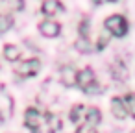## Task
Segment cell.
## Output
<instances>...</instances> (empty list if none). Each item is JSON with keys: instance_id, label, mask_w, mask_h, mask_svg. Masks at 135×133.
Wrapping results in <instances>:
<instances>
[{"instance_id": "obj_17", "label": "cell", "mask_w": 135, "mask_h": 133, "mask_svg": "<svg viewBox=\"0 0 135 133\" xmlns=\"http://www.w3.org/2000/svg\"><path fill=\"white\" fill-rule=\"evenodd\" d=\"M107 39H109V33H107V32H104V33H102V37H100V41H98V48H104V46H105V43H107Z\"/></svg>"}, {"instance_id": "obj_11", "label": "cell", "mask_w": 135, "mask_h": 133, "mask_svg": "<svg viewBox=\"0 0 135 133\" xmlns=\"http://www.w3.org/2000/svg\"><path fill=\"white\" fill-rule=\"evenodd\" d=\"M41 9H43L45 15H54L56 11H61L63 9V4L57 2V0H46V2H43Z\"/></svg>"}, {"instance_id": "obj_8", "label": "cell", "mask_w": 135, "mask_h": 133, "mask_svg": "<svg viewBox=\"0 0 135 133\" xmlns=\"http://www.w3.org/2000/svg\"><path fill=\"white\" fill-rule=\"evenodd\" d=\"M76 70H74V67L72 65H67L63 70H61V80H63V83L67 85V87H72V85H76Z\"/></svg>"}, {"instance_id": "obj_15", "label": "cell", "mask_w": 135, "mask_h": 133, "mask_svg": "<svg viewBox=\"0 0 135 133\" xmlns=\"http://www.w3.org/2000/svg\"><path fill=\"white\" fill-rule=\"evenodd\" d=\"M13 26V17L11 15H6V17H0V32H8L9 28Z\"/></svg>"}, {"instance_id": "obj_7", "label": "cell", "mask_w": 135, "mask_h": 133, "mask_svg": "<svg viewBox=\"0 0 135 133\" xmlns=\"http://www.w3.org/2000/svg\"><path fill=\"white\" fill-rule=\"evenodd\" d=\"M59 127H61L59 118H57L56 115H52V113H45V124H43V129H45L46 133H54V131H57Z\"/></svg>"}, {"instance_id": "obj_18", "label": "cell", "mask_w": 135, "mask_h": 133, "mask_svg": "<svg viewBox=\"0 0 135 133\" xmlns=\"http://www.w3.org/2000/svg\"><path fill=\"white\" fill-rule=\"evenodd\" d=\"M4 124V116H2V113H0V126Z\"/></svg>"}, {"instance_id": "obj_2", "label": "cell", "mask_w": 135, "mask_h": 133, "mask_svg": "<svg viewBox=\"0 0 135 133\" xmlns=\"http://www.w3.org/2000/svg\"><path fill=\"white\" fill-rule=\"evenodd\" d=\"M105 26V32L115 35V37H124L128 33V21L122 17V15H111L105 19L104 22Z\"/></svg>"}, {"instance_id": "obj_1", "label": "cell", "mask_w": 135, "mask_h": 133, "mask_svg": "<svg viewBox=\"0 0 135 133\" xmlns=\"http://www.w3.org/2000/svg\"><path fill=\"white\" fill-rule=\"evenodd\" d=\"M76 85L83 91V92H98V85H96V78H94V72L85 67L83 70H80L76 74Z\"/></svg>"}, {"instance_id": "obj_5", "label": "cell", "mask_w": 135, "mask_h": 133, "mask_svg": "<svg viewBox=\"0 0 135 133\" xmlns=\"http://www.w3.org/2000/svg\"><path fill=\"white\" fill-rule=\"evenodd\" d=\"M39 30H41V33H43L45 37H57L59 32H61V24L48 19V21H43V22L39 24Z\"/></svg>"}, {"instance_id": "obj_12", "label": "cell", "mask_w": 135, "mask_h": 133, "mask_svg": "<svg viewBox=\"0 0 135 133\" xmlns=\"http://www.w3.org/2000/svg\"><path fill=\"white\" fill-rule=\"evenodd\" d=\"M19 56H21L19 46H15V45H6V46H4V57H6L8 61H17Z\"/></svg>"}, {"instance_id": "obj_4", "label": "cell", "mask_w": 135, "mask_h": 133, "mask_svg": "<svg viewBox=\"0 0 135 133\" xmlns=\"http://www.w3.org/2000/svg\"><path fill=\"white\" fill-rule=\"evenodd\" d=\"M39 68H41L39 59H26V61H21L15 67V72L21 78H32V76H35L39 72Z\"/></svg>"}, {"instance_id": "obj_6", "label": "cell", "mask_w": 135, "mask_h": 133, "mask_svg": "<svg viewBox=\"0 0 135 133\" xmlns=\"http://www.w3.org/2000/svg\"><path fill=\"white\" fill-rule=\"evenodd\" d=\"M22 2L19 0H0V17H6V15H11V11H19L22 9Z\"/></svg>"}, {"instance_id": "obj_13", "label": "cell", "mask_w": 135, "mask_h": 133, "mask_svg": "<svg viewBox=\"0 0 135 133\" xmlns=\"http://www.w3.org/2000/svg\"><path fill=\"white\" fill-rule=\"evenodd\" d=\"M124 107H126V113H129L131 116H135V92H129L124 100Z\"/></svg>"}, {"instance_id": "obj_16", "label": "cell", "mask_w": 135, "mask_h": 133, "mask_svg": "<svg viewBox=\"0 0 135 133\" xmlns=\"http://www.w3.org/2000/svg\"><path fill=\"white\" fill-rule=\"evenodd\" d=\"M76 133H96V127H94V126H91V124H87V122H83V124H80V126H78Z\"/></svg>"}, {"instance_id": "obj_14", "label": "cell", "mask_w": 135, "mask_h": 133, "mask_svg": "<svg viewBox=\"0 0 135 133\" xmlns=\"http://www.w3.org/2000/svg\"><path fill=\"white\" fill-rule=\"evenodd\" d=\"M83 113H85V107H83L81 104H76V105L70 109V120H72V122L81 120V118H83Z\"/></svg>"}, {"instance_id": "obj_9", "label": "cell", "mask_w": 135, "mask_h": 133, "mask_svg": "<svg viewBox=\"0 0 135 133\" xmlns=\"http://www.w3.org/2000/svg\"><path fill=\"white\" fill-rule=\"evenodd\" d=\"M111 111H113V115L117 116V118H126V107H124V102H122V98H113L111 100Z\"/></svg>"}, {"instance_id": "obj_10", "label": "cell", "mask_w": 135, "mask_h": 133, "mask_svg": "<svg viewBox=\"0 0 135 133\" xmlns=\"http://www.w3.org/2000/svg\"><path fill=\"white\" fill-rule=\"evenodd\" d=\"M85 118H87V120H85L87 124H91V126L96 127V126L100 124V120H102V115H100V111H98L96 107H87V109H85Z\"/></svg>"}, {"instance_id": "obj_3", "label": "cell", "mask_w": 135, "mask_h": 133, "mask_svg": "<svg viewBox=\"0 0 135 133\" xmlns=\"http://www.w3.org/2000/svg\"><path fill=\"white\" fill-rule=\"evenodd\" d=\"M24 122L33 133H39L45 124V113H41L37 107H28L26 115H24Z\"/></svg>"}]
</instances>
